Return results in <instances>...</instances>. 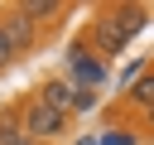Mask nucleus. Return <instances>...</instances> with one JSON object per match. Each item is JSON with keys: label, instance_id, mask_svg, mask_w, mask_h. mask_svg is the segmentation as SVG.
Here are the masks:
<instances>
[{"label": "nucleus", "instance_id": "5", "mask_svg": "<svg viewBox=\"0 0 154 145\" xmlns=\"http://www.w3.org/2000/svg\"><path fill=\"white\" fill-rule=\"evenodd\" d=\"M130 102H135V106H144V111H154V72L135 77V87H130Z\"/></svg>", "mask_w": 154, "mask_h": 145}, {"label": "nucleus", "instance_id": "3", "mask_svg": "<svg viewBox=\"0 0 154 145\" xmlns=\"http://www.w3.org/2000/svg\"><path fill=\"white\" fill-rule=\"evenodd\" d=\"M0 29H5V39H10V48H14V58L34 48V24H29V19L19 14V10H10V14L0 19Z\"/></svg>", "mask_w": 154, "mask_h": 145}, {"label": "nucleus", "instance_id": "2", "mask_svg": "<svg viewBox=\"0 0 154 145\" xmlns=\"http://www.w3.org/2000/svg\"><path fill=\"white\" fill-rule=\"evenodd\" d=\"M19 116H24V126H19V130H24L34 145H38V140H53V135H63V130H67V116H63V111H53L43 97H29Z\"/></svg>", "mask_w": 154, "mask_h": 145}, {"label": "nucleus", "instance_id": "4", "mask_svg": "<svg viewBox=\"0 0 154 145\" xmlns=\"http://www.w3.org/2000/svg\"><path fill=\"white\" fill-rule=\"evenodd\" d=\"M19 14L34 24V19H53V14H63V5H58V0H29V5H19Z\"/></svg>", "mask_w": 154, "mask_h": 145}, {"label": "nucleus", "instance_id": "8", "mask_svg": "<svg viewBox=\"0 0 154 145\" xmlns=\"http://www.w3.org/2000/svg\"><path fill=\"white\" fill-rule=\"evenodd\" d=\"M149 126H154V111H149Z\"/></svg>", "mask_w": 154, "mask_h": 145}, {"label": "nucleus", "instance_id": "1", "mask_svg": "<svg viewBox=\"0 0 154 145\" xmlns=\"http://www.w3.org/2000/svg\"><path fill=\"white\" fill-rule=\"evenodd\" d=\"M144 24V10L140 5H120V10H106L101 19H96V29H91V39H96V48L106 53V58H120V48L130 44V34Z\"/></svg>", "mask_w": 154, "mask_h": 145}, {"label": "nucleus", "instance_id": "7", "mask_svg": "<svg viewBox=\"0 0 154 145\" xmlns=\"http://www.w3.org/2000/svg\"><path fill=\"white\" fill-rule=\"evenodd\" d=\"M14 63V48H10V39H5V29H0V72Z\"/></svg>", "mask_w": 154, "mask_h": 145}, {"label": "nucleus", "instance_id": "6", "mask_svg": "<svg viewBox=\"0 0 154 145\" xmlns=\"http://www.w3.org/2000/svg\"><path fill=\"white\" fill-rule=\"evenodd\" d=\"M0 145H34V140H29V135H24V130L5 116V121H0Z\"/></svg>", "mask_w": 154, "mask_h": 145}]
</instances>
